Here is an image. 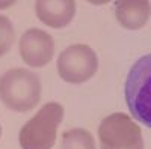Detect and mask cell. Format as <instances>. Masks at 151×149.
<instances>
[{
  "label": "cell",
  "instance_id": "cell-1",
  "mask_svg": "<svg viewBox=\"0 0 151 149\" xmlns=\"http://www.w3.org/2000/svg\"><path fill=\"white\" fill-rule=\"evenodd\" d=\"M41 92V78L30 69L11 68L0 76V101L12 111L24 113L36 107Z\"/></svg>",
  "mask_w": 151,
  "mask_h": 149
},
{
  "label": "cell",
  "instance_id": "cell-2",
  "mask_svg": "<svg viewBox=\"0 0 151 149\" xmlns=\"http://www.w3.org/2000/svg\"><path fill=\"white\" fill-rule=\"evenodd\" d=\"M64 119V107L52 101L23 125L18 134L21 149H52L56 143L58 128Z\"/></svg>",
  "mask_w": 151,
  "mask_h": 149
},
{
  "label": "cell",
  "instance_id": "cell-3",
  "mask_svg": "<svg viewBox=\"0 0 151 149\" xmlns=\"http://www.w3.org/2000/svg\"><path fill=\"white\" fill-rule=\"evenodd\" d=\"M125 103L130 115L151 128V53L137 59L125 80Z\"/></svg>",
  "mask_w": 151,
  "mask_h": 149
},
{
  "label": "cell",
  "instance_id": "cell-4",
  "mask_svg": "<svg viewBox=\"0 0 151 149\" xmlns=\"http://www.w3.org/2000/svg\"><path fill=\"white\" fill-rule=\"evenodd\" d=\"M100 149H144L139 125L125 113L106 116L98 127Z\"/></svg>",
  "mask_w": 151,
  "mask_h": 149
},
{
  "label": "cell",
  "instance_id": "cell-5",
  "mask_svg": "<svg viewBox=\"0 0 151 149\" xmlns=\"http://www.w3.org/2000/svg\"><path fill=\"white\" fill-rule=\"evenodd\" d=\"M58 74L70 84H82L91 80L98 69L97 53L85 44L67 47L58 57Z\"/></svg>",
  "mask_w": 151,
  "mask_h": 149
},
{
  "label": "cell",
  "instance_id": "cell-6",
  "mask_svg": "<svg viewBox=\"0 0 151 149\" xmlns=\"http://www.w3.org/2000/svg\"><path fill=\"white\" fill-rule=\"evenodd\" d=\"M18 51L23 62L30 68H42L55 56V41L42 29H27L18 41Z\"/></svg>",
  "mask_w": 151,
  "mask_h": 149
},
{
  "label": "cell",
  "instance_id": "cell-7",
  "mask_svg": "<svg viewBox=\"0 0 151 149\" xmlns=\"http://www.w3.org/2000/svg\"><path fill=\"white\" fill-rule=\"evenodd\" d=\"M35 14L47 27L64 29L74 20L76 0H36Z\"/></svg>",
  "mask_w": 151,
  "mask_h": 149
},
{
  "label": "cell",
  "instance_id": "cell-8",
  "mask_svg": "<svg viewBox=\"0 0 151 149\" xmlns=\"http://www.w3.org/2000/svg\"><path fill=\"white\" fill-rule=\"evenodd\" d=\"M115 17L127 30H139L151 17L150 0H116Z\"/></svg>",
  "mask_w": 151,
  "mask_h": 149
},
{
  "label": "cell",
  "instance_id": "cell-9",
  "mask_svg": "<svg viewBox=\"0 0 151 149\" xmlns=\"http://www.w3.org/2000/svg\"><path fill=\"white\" fill-rule=\"evenodd\" d=\"M62 149H97L92 134L85 128H71L62 134Z\"/></svg>",
  "mask_w": 151,
  "mask_h": 149
},
{
  "label": "cell",
  "instance_id": "cell-10",
  "mask_svg": "<svg viewBox=\"0 0 151 149\" xmlns=\"http://www.w3.org/2000/svg\"><path fill=\"white\" fill-rule=\"evenodd\" d=\"M14 41H15L14 24L8 17L0 15V57L5 56L12 48Z\"/></svg>",
  "mask_w": 151,
  "mask_h": 149
},
{
  "label": "cell",
  "instance_id": "cell-11",
  "mask_svg": "<svg viewBox=\"0 0 151 149\" xmlns=\"http://www.w3.org/2000/svg\"><path fill=\"white\" fill-rule=\"evenodd\" d=\"M17 3V0H0V9H9L11 6H14Z\"/></svg>",
  "mask_w": 151,
  "mask_h": 149
},
{
  "label": "cell",
  "instance_id": "cell-12",
  "mask_svg": "<svg viewBox=\"0 0 151 149\" xmlns=\"http://www.w3.org/2000/svg\"><path fill=\"white\" fill-rule=\"evenodd\" d=\"M88 3H91V5H95V6H101V5H106L109 2H112V0H86Z\"/></svg>",
  "mask_w": 151,
  "mask_h": 149
},
{
  "label": "cell",
  "instance_id": "cell-13",
  "mask_svg": "<svg viewBox=\"0 0 151 149\" xmlns=\"http://www.w3.org/2000/svg\"><path fill=\"white\" fill-rule=\"evenodd\" d=\"M0 135H2V127H0Z\"/></svg>",
  "mask_w": 151,
  "mask_h": 149
}]
</instances>
